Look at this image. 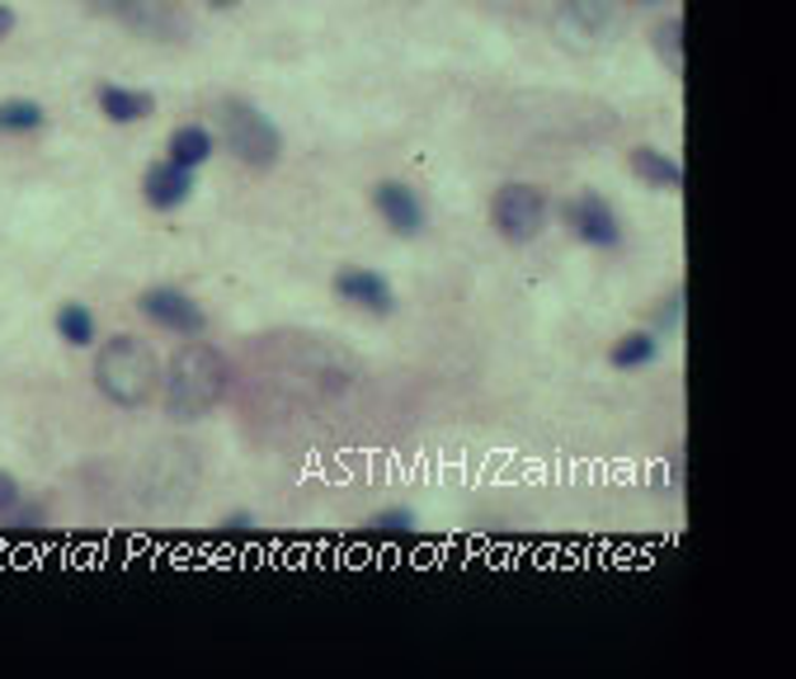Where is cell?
Masks as SVG:
<instances>
[{
    "label": "cell",
    "mask_w": 796,
    "mask_h": 679,
    "mask_svg": "<svg viewBox=\"0 0 796 679\" xmlns=\"http://www.w3.org/2000/svg\"><path fill=\"white\" fill-rule=\"evenodd\" d=\"M226 388H232V359L199 336H189L180 350L170 354L166 373H161L166 415H174V421H184V425L217 411Z\"/></svg>",
    "instance_id": "cell-1"
},
{
    "label": "cell",
    "mask_w": 796,
    "mask_h": 679,
    "mask_svg": "<svg viewBox=\"0 0 796 679\" xmlns=\"http://www.w3.org/2000/svg\"><path fill=\"white\" fill-rule=\"evenodd\" d=\"M95 388L104 402L123 411L147 406L156 388H161V363H156L151 344L137 336H109L95 350Z\"/></svg>",
    "instance_id": "cell-2"
},
{
    "label": "cell",
    "mask_w": 796,
    "mask_h": 679,
    "mask_svg": "<svg viewBox=\"0 0 796 679\" xmlns=\"http://www.w3.org/2000/svg\"><path fill=\"white\" fill-rule=\"evenodd\" d=\"M222 142L241 166H251V170H269L283 156V137L269 124V114H259L255 104H245V99L222 104Z\"/></svg>",
    "instance_id": "cell-3"
},
{
    "label": "cell",
    "mask_w": 796,
    "mask_h": 679,
    "mask_svg": "<svg viewBox=\"0 0 796 679\" xmlns=\"http://www.w3.org/2000/svg\"><path fill=\"white\" fill-rule=\"evenodd\" d=\"M85 10L114 14V20H123L132 33L156 39V43H180L193 29L184 0H85Z\"/></svg>",
    "instance_id": "cell-4"
},
{
    "label": "cell",
    "mask_w": 796,
    "mask_h": 679,
    "mask_svg": "<svg viewBox=\"0 0 796 679\" xmlns=\"http://www.w3.org/2000/svg\"><path fill=\"white\" fill-rule=\"evenodd\" d=\"M546 213H552V208H546V194L538 184H505V189H495V199H490V226L509 246H528L533 236H542Z\"/></svg>",
    "instance_id": "cell-5"
},
{
    "label": "cell",
    "mask_w": 796,
    "mask_h": 679,
    "mask_svg": "<svg viewBox=\"0 0 796 679\" xmlns=\"http://www.w3.org/2000/svg\"><path fill=\"white\" fill-rule=\"evenodd\" d=\"M565 226L575 232V241H585V246H594V251H617L623 246V222H617L613 203L604 194H594V189H585V194H575L571 203H565Z\"/></svg>",
    "instance_id": "cell-6"
},
{
    "label": "cell",
    "mask_w": 796,
    "mask_h": 679,
    "mask_svg": "<svg viewBox=\"0 0 796 679\" xmlns=\"http://www.w3.org/2000/svg\"><path fill=\"white\" fill-rule=\"evenodd\" d=\"M137 307H141V317L147 321H156L161 330H170V336H203V326H208V317H203V307L189 298V293H180V288H166V284H156V288H147L137 298Z\"/></svg>",
    "instance_id": "cell-7"
},
{
    "label": "cell",
    "mask_w": 796,
    "mask_h": 679,
    "mask_svg": "<svg viewBox=\"0 0 796 679\" xmlns=\"http://www.w3.org/2000/svg\"><path fill=\"white\" fill-rule=\"evenodd\" d=\"M335 298L359 307V311H373V317H392L396 311L392 284H386L378 269H363V265H344L340 274H335Z\"/></svg>",
    "instance_id": "cell-8"
},
{
    "label": "cell",
    "mask_w": 796,
    "mask_h": 679,
    "mask_svg": "<svg viewBox=\"0 0 796 679\" xmlns=\"http://www.w3.org/2000/svg\"><path fill=\"white\" fill-rule=\"evenodd\" d=\"M141 199H147L156 213H174V208H184L193 199V170L174 166V161L147 166V176H141Z\"/></svg>",
    "instance_id": "cell-9"
},
{
    "label": "cell",
    "mask_w": 796,
    "mask_h": 679,
    "mask_svg": "<svg viewBox=\"0 0 796 679\" xmlns=\"http://www.w3.org/2000/svg\"><path fill=\"white\" fill-rule=\"evenodd\" d=\"M373 208H378V218L392 226L396 236H420V226H424V203L411 184H401V180H382L373 189Z\"/></svg>",
    "instance_id": "cell-10"
},
{
    "label": "cell",
    "mask_w": 796,
    "mask_h": 679,
    "mask_svg": "<svg viewBox=\"0 0 796 679\" xmlns=\"http://www.w3.org/2000/svg\"><path fill=\"white\" fill-rule=\"evenodd\" d=\"M95 99H99V114L109 118V124H141V118H151V114H156V95L132 91V85L104 81Z\"/></svg>",
    "instance_id": "cell-11"
},
{
    "label": "cell",
    "mask_w": 796,
    "mask_h": 679,
    "mask_svg": "<svg viewBox=\"0 0 796 679\" xmlns=\"http://www.w3.org/2000/svg\"><path fill=\"white\" fill-rule=\"evenodd\" d=\"M632 176L641 184H650V189H665V194H679L683 189V166L669 151H656V147H636L632 151Z\"/></svg>",
    "instance_id": "cell-12"
},
{
    "label": "cell",
    "mask_w": 796,
    "mask_h": 679,
    "mask_svg": "<svg viewBox=\"0 0 796 679\" xmlns=\"http://www.w3.org/2000/svg\"><path fill=\"white\" fill-rule=\"evenodd\" d=\"M212 147H217V137H212L203 124H180L170 132V142H166V161L199 170V166L212 161Z\"/></svg>",
    "instance_id": "cell-13"
},
{
    "label": "cell",
    "mask_w": 796,
    "mask_h": 679,
    "mask_svg": "<svg viewBox=\"0 0 796 679\" xmlns=\"http://www.w3.org/2000/svg\"><path fill=\"white\" fill-rule=\"evenodd\" d=\"M613 369H646V363L660 359V330H632L613 344Z\"/></svg>",
    "instance_id": "cell-14"
},
{
    "label": "cell",
    "mask_w": 796,
    "mask_h": 679,
    "mask_svg": "<svg viewBox=\"0 0 796 679\" xmlns=\"http://www.w3.org/2000/svg\"><path fill=\"white\" fill-rule=\"evenodd\" d=\"M57 336L71 344V350H91L95 336H99L95 311L85 307V303H66V307L57 311Z\"/></svg>",
    "instance_id": "cell-15"
},
{
    "label": "cell",
    "mask_w": 796,
    "mask_h": 679,
    "mask_svg": "<svg viewBox=\"0 0 796 679\" xmlns=\"http://www.w3.org/2000/svg\"><path fill=\"white\" fill-rule=\"evenodd\" d=\"M650 47H656V57L665 62L669 76H683V20L679 14H669L650 29Z\"/></svg>",
    "instance_id": "cell-16"
},
{
    "label": "cell",
    "mask_w": 796,
    "mask_h": 679,
    "mask_svg": "<svg viewBox=\"0 0 796 679\" xmlns=\"http://www.w3.org/2000/svg\"><path fill=\"white\" fill-rule=\"evenodd\" d=\"M47 128V109L39 99H0V132H39Z\"/></svg>",
    "instance_id": "cell-17"
},
{
    "label": "cell",
    "mask_w": 796,
    "mask_h": 679,
    "mask_svg": "<svg viewBox=\"0 0 796 679\" xmlns=\"http://www.w3.org/2000/svg\"><path fill=\"white\" fill-rule=\"evenodd\" d=\"M368 533H378V538H411L415 533V514L405 510V505H396V510H382L368 519Z\"/></svg>",
    "instance_id": "cell-18"
},
{
    "label": "cell",
    "mask_w": 796,
    "mask_h": 679,
    "mask_svg": "<svg viewBox=\"0 0 796 679\" xmlns=\"http://www.w3.org/2000/svg\"><path fill=\"white\" fill-rule=\"evenodd\" d=\"M679 321H683V288H675V293H669L665 311L656 317V330H669V326H679Z\"/></svg>",
    "instance_id": "cell-19"
},
{
    "label": "cell",
    "mask_w": 796,
    "mask_h": 679,
    "mask_svg": "<svg viewBox=\"0 0 796 679\" xmlns=\"http://www.w3.org/2000/svg\"><path fill=\"white\" fill-rule=\"evenodd\" d=\"M24 496H20V481H14L10 473H0V514L6 510H14V505H20Z\"/></svg>",
    "instance_id": "cell-20"
},
{
    "label": "cell",
    "mask_w": 796,
    "mask_h": 679,
    "mask_svg": "<svg viewBox=\"0 0 796 679\" xmlns=\"http://www.w3.org/2000/svg\"><path fill=\"white\" fill-rule=\"evenodd\" d=\"M222 529H226V533H245V529H255V519L241 510V514H226V519H222Z\"/></svg>",
    "instance_id": "cell-21"
},
{
    "label": "cell",
    "mask_w": 796,
    "mask_h": 679,
    "mask_svg": "<svg viewBox=\"0 0 796 679\" xmlns=\"http://www.w3.org/2000/svg\"><path fill=\"white\" fill-rule=\"evenodd\" d=\"M10 29H14V10L0 6V39H10Z\"/></svg>",
    "instance_id": "cell-22"
},
{
    "label": "cell",
    "mask_w": 796,
    "mask_h": 679,
    "mask_svg": "<svg viewBox=\"0 0 796 679\" xmlns=\"http://www.w3.org/2000/svg\"><path fill=\"white\" fill-rule=\"evenodd\" d=\"M212 10H232V6H241V0H208Z\"/></svg>",
    "instance_id": "cell-23"
},
{
    "label": "cell",
    "mask_w": 796,
    "mask_h": 679,
    "mask_svg": "<svg viewBox=\"0 0 796 679\" xmlns=\"http://www.w3.org/2000/svg\"><path fill=\"white\" fill-rule=\"evenodd\" d=\"M641 6H656V0H641Z\"/></svg>",
    "instance_id": "cell-24"
}]
</instances>
